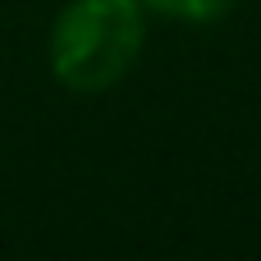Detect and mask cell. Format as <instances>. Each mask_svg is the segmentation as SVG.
Instances as JSON below:
<instances>
[{"instance_id": "6da1fadb", "label": "cell", "mask_w": 261, "mask_h": 261, "mask_svg": "<svg viewBox=\"0 0 261 261\" xmlns=\"http://www.w3.org/2000/svg\"><path fill=\"white\" fill-rule=\"evenodd\" d=\"M142 50L138 0H73L50 32L55 78L73 92H101L119 83Z\"/></svg>"}, {"instance_id": "7a4b0ae2", "label": "cell", "mask_w": 261, "mask_h": 261, "mask_svg": "<svg viewBox=\"0 0 261 261\" xmlns=\"http://www.w3.org/2000/svg\"><path fill=\"white\" fill-rule=\"evenodd\" d=\"M142 5H151L156 14H165V18H184V23H211V18H220L234 0H142Z\"/></svg>"}]
</instances>
